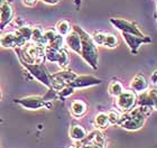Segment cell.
<instances>
[{"instance_id": "cell-26", "label": "cell", "mask_w": 157, "mask_h": 148, "mask_svg": "<svg viewBox=\"0 0 157 148\" xmlns=\"http://www.w3.org/2000/svg\"><path fill=\"white\" fill-rule=\"evenodd\" d=\"M57 36V33H56L55 29H53V28H48V29H44V38L46 40L47 44L49 42H52L55 37Z\"/></svg>"}, {"instance_id": "cell-24", "label": "cell", "mask_w": 157, "mask_h": 148, "mask_svg": "<svg viewBox=\"0 0 157 148\" xmlns=\"http://www.w3.org/2000/svg\"><path fill=\"white\" fill-rule=\"evenodd\" d=\"M107 117H108L109 125H117L118 120L120 118V112L117 110H110L107 113Z\"/></svg>"}, {"instance_id": "cell-14", "label": "cell", "mask_w": 157, "mask_h": 148, "mask_svg": "<svg viewBox=\"0 0 157 148\" xmlns=\"http://www.w3.org/2000/svg\"><path fill=\"white\" fill-rule=\"evenodd\" d=\"M70 110H71V115L74 118H81L88 111V104L82 100H74L71 103Z\"/></svg>"}, {"instance_id": "cell-21", "label": "cell", "mask_w": 157, "mask_h": 148, "mask_svg": "<svg viewBox=\"0 0 157 148\" xmlns=\"http://www.w3.org/2000/svg\"><path fill=\"white\" fill-rule=\"evenodd\" d=\"M117 45H118L117 36L113 35V34H107L102 46L108 47V48H115V47H117Z\"/></svg>"}, {"instance_id": "cell-12", "label": "cell", "mask_w": 157, "mask_h": 148, "mask_svg": "<svg viewBox=\"0 0 157 148\" xmlns=\"http://www.w3.org/2000/svg\"><path fill=\"white\" fill-rule=\"evenodd\" d=\"M13 18V8L9 2H5L0 9V30H3Z\"/></svg>"}, {"instance_id": "cell-10", "label": "cell", "mask_w": 157, "mask_h": 148, "mask_svg": "<svg viewBox=\"0 0 157 148\" xmlns=\"http://www.w3.org/2000/svg\"><path fill=\"white\" fill-rule=\"evenodd\" d=\"M137 105H144L156 110V89L145 90L137 96Z\"/></svg>"}, {"instance_id": "cell-20", "label": "cell", "mask_w": 157, "mask_h": 148, "mask_svg": "<svg viewBox=\"0 0 157 148\" xmlns=\"http://www.w3.org/2000/svg\"><path fill=\"white\" fill-rule=\"evenodd\" d=\"M57 64H59L63 70L67 69V66L70 65V56L69 53L64 47L61 48V52H59V61H57Z\"/></svg>"}, {"instance_id": "cell-13", "label": "cell", "mask_w": 157, "mask_h": 148, "mask_svg": "<svg viewBox=\"0 0 157 148\" xmlns=\"http://www.w3.org/2000/svg\"><path fill=\"white\" fill-rule=\"evenodd\" d=\"M130 89L136 93L137 92L140 93V92H143V91H145V90L148 89V81H147V79L145 78L144 74L138 73L137 75L131 80Z\"/></svg>"}, {"instance_id": "cell-19", "label": "cell", "mask_w": 157, "mask_h": 148, "mask_svg": "<svg viewBox=\"0 0 157 148\" xmlns=\"http://www.w3.org/2000/svg\"><path fill=\"white\" fill-rule=\"evenodd\" d=\"M124 90V85H122V83L119 82V81H112V82H110L109 88H108V91H109V93H110V96L115 97V98L117 96H119Z\"/></svg>"}, {"instance_id": "cell-17", "label": "cell", "mask_w": 157, "mask_h": 148, "mask_svg": "<svg viewBox=\"0 0 157 148\" xmlns=\"http://www.w3.org/2000/svg\"><path fill=\"white\" fill-rule=\"evenodd\" d=\"M56 33L59 34V35H61V36H66L67 34L72 30V26H71V24L67 21V20H59V23L56 24Z\"/></svg>"}, {"instance_id": "cell-30", "label": "cell", "mask_w": 157, "mask_h": 148, "mask_svg": "<svg viewBox=\"0 0 157 148\" xmlns=\"http://www.w3.org/2000/svg\"><path fill=\"white\" fill-rule=\"evenodd\" d=\"M5 2H6V0H0V9H1V7Z\"/></svg>"}, {"instance_id": "cell-4", "label": "cell", "mask_w": 157, "mask_h": 148, "mask_svg": "<svg viewBox=\"0 0 157 148\" xmlns=\"http://www.w3.org/2000/svg\"><path fill=\"white\" fill-rule=\"evenodd\" d=\"M21 65L27 70V72L30 73V75H33L39 83H42L43 85L46 88H51V74L47 71L44 63L39 64H29V63L21 62Z\"/></svg>"}, {"instance_id": "cell-9", "label": "cell", "mask_w": 157, "mask_h": 148, "mask_svg": "<svg viewBox=\"0 0 157 148\" xmlns=\"http://www.w3.org/2000/svg\"><path fill=\"white\" fill-rule=\"evenodd\" d=\"M102 80L98 79L92 75H76L74 80H72L69 83L74 89H83V88H89V86H94L101 84Z\"/></svg>"}, {"instance_id": "cell-27", "label": "cell", "mask_w": 157, "mask_h": 148, "mask_svg": "<svg viewBox=\"0 0 157 148\" xmlns=\"http://www.w3.org/2000/svg\"><path fill=\"white\" fill-rule=\"evenodd\" d=\"M37 2V0H23V3L27 7H33L35 6Z\"/></svg>"}, {"instance_id": "cell-5", "label": "cell", "mask_w": 157, "mask_h": 148, "mask_svg": "<svg viewBox=\"0 0 157 148\" xmlns=\"http://www.w3.org/2000/svg\"><path fill=\"white\" fill-rule=\"evenodd\" d=\"M115 104L121 113L129 111L137 105V93L132 90H124L119 96L116 97Z\"/></svg>"}, {"instance_id": "cell-18", "label": "cell", "mask_w": 157, "mask_h": 148, "mask_svg": "<svg viewBox=\"0 0 157 148\" xmlns=\"http://www.w3.org/2000/svg\"><path fill=\"white\" fill-rule=\"evenodd\" d=\"M94 125H95V127L98 129H100V130H103V129L108 128L109 121H108L107 113H105V112H99L94 118Z\"/></svg>"}, {"instance_id": "cell-16", "label": "cell", "mask_w": 157, "mask_h": 148, "mask_svg": "<svg viewBox=\"0 0 157 148\" xmlns=\"http://www.w3.org/2000/svg\"><path fill=\"white\" fill-rule=\"evenodd\" d=\"M88 135L86 130L84 129V127L80 123H73L70 128V137L73 140H81Z\"/></svg>"}, {"instance_id": "cell-32", "label": "cell", "mask_w": 157, "mask_h": 148, "mask_svg": "<svg viewBox=\"0 0 157 148\" xmlns=\"http://www.w3.org/2000/svg\"><path fill=\"white\" fill-rule=\"evenodd\" d=\"M67 148H76V147H75V146H74V145H71V146H69V147H67Z\"/></svg>"}, {"instance_id": "cell-15", "label": "cell", "mask_w": 157, "mask_h": 148, "mask_svg": "<svg viewBox=\"0 0 157 148\" xmlns=\"http://www.w3.org/2000/svg\"><path fill=\"white\" fill-rule=\"evenodd\" d=\"M30 42L40 45V46L45 47L47 45V42L44 38V29L40 26L34 27L32 30V37H30Z\"/></svg>"}, {"instance_id": "cell-8", "label": "cell", "mask_w": 157, "mask_h": 148, "mask_svg": "<svg viewBox=\"0 0 157 148\" xmlns=\"http://www.w3.org/2000/svg\"><path fill=\"white\" fill-rule=\"evenodd\" d=\"M121 36L124 38V40L127 43L128 47L131 51L132 54H137L139 47L143 44H151V38L149 36H136L132 34H127V33H121Z\"/></svg>"}, {"instance_id": "cell-25", "label": "cell", "mask_w": 157, "mask_h": 148, "mask_svg": "<svg viewBox=\"0 0 157 148\" xmlns=\"http://www.w3.org/2000/svg\"><path fill=\"white\" fill-rule=\"evenodd\" d=\"M105 35H107V33L97 30V32L93 33V35H91V37H92V40H93V42H94L97 45H102L103 42H105Z\"/></svg>"}, {"instance_id": "cell-31", "label": "cell", "mask_w": 157, "mask_h": 148, "mask_svg": "<svg viewBox=\"0 0 157 148\" xmlns=\"http://www.w3.org/2000/svg\"><path fill=\"white\" fill-rule=\"evenodd\" d=\"M1 99H2V92H1V89H0V101H1Z\"/></svg>"}, {"instance_id": "cell-11", "label": "cell", "mask_w": 157, "mask_h": 148, "mask_svg": "<svg viewBox=\"0 0 157 148\" xmlns=\"http://www.w3.org/2000/svg\"><path fill=\"white\" fill-rule=\"evenodd\" d=\"M64 44L72 52L80 55V53H81V40H80V36L76 32L72 29L66 36H64Z\"/></svg>"}, {"instance_id": "cell-22", "label": "cell", "mask_w": 157, "mask_h": 148, "mask_svg": "<svg viewBox=\"0 0 157 148\" xmlns=\"http://www.w3.org/2000/svg\"><path fill=\"white\" fill-rule=\"evenodd\" d=\"M47 46L52 47V48H55V49L63 48V46H64V37L57 34V36H56L52 42H49V43L47 44Z\"/></svg>"}, {"instance_id": "cell-7", "label": "cell", "mask_w": 157, "mask_h": 148, "mask_svg": "<svg viewBox=\"0 0 157 148\" xmlns=\"http://www.w3.org/2000/svg\"><path fill=\"white\" fill-rule=\"evenodd\" d=\"M110 24L118 30H120L121 33L132 34L136 36H144L140 28L134 21L124 19V18H110Z\"/></svg>"}, {"instance_id": "cell-6", "label": "cell", "mask_w": 157, "mask_h": 148, "mask_svg": "<svg viewBox=\"0 0 157 148\" xmlns=\"http://www.w3.org/2000/svg\"><path fill=\"white\" fill-rule=\"evenodd\" d=\"M15 102L20 104L23 108L28 109V110H38V109H42V108L49 109L53 107L52 102L45 101L43 99V97H39V96H29L21 99H16Z\"/></svg>"}, {"instance_id": "cell-29", "label": "cell", "mask_w": 157, "mask_h": 148, "mask_svg": "<svg viewBox=\"0 0 157 148\" xmlns=\"http://www.w3.org/2000/svg\"><path fill=\"white\" fill-rule=\"evenodd\" d=\"M42 1H43V2L47 3V5H56L59 0H42Z\"/></svg>"}, {"instance_id": "cell-2", "label": "cell", "mask_w": 157, "mask_h": 148, "mask_svg": "<svg viewBox=\"0 0 157 148\" xmlns=\"http://www.w3.org/2000/svg\"><path fill=\"white\" fill-rule=\"evenodd\" d=\"M72 29L78 34L80 40H81V53L80 55L88 63L93 70H98L99 64V51L97 44L93 42L91 35L83 30L80 26L74 25L72 26Z\"/></svg>"}, {"instance_id": "cell-3", "label": "cell", "mask_w": 157, "mask_h": 148, "mask_svg": "<svg viewBox=\"0 0 157 148\" xmlns=\"http://www.w3.org/2000/svg\"><path fill=\"white\" fill-rule=\"evenodd\" d=\"M45 47L37 45L33 42H28L25 46L20 48H15L18 54L20 62L29 63V64H39L45 62Z\"/></svg>"}, {"instance_id": "cell-23", "label": "cell", "mask_w": 157, "mask_h": 148, "mask_svg": "<svg viewBox=\"0 0 157 148\" xmlns=\"http://www.w3.org/2000/svg\"><path fill=\"white\" fill-rule=\"evenodd\" d=\"M74 91H75V89L67 84V85L64 86L61 91L57 92V98L59 99H65V98H67V97L71 96V94H73Z\"/></svg>"}, {"instance_id": "cell-1", "label": "cell", "mask_w": 157, "mask_h": 148, "mask_svg": "<svg viewBox=\"0 0 157 148\" xmlns=\"http://www.w3.org/2000/svg\"><path fill=\"white\" fill-rule=\"evenodd\" d=\"M153 111L154 110L148 107L136 105L134 109H131L129 111L120 113V118L118 120L117 125L129 131L138 130L145 125L147 117L151 116Z\"/></svg>"}, {"instance_id": "cell-28", "label": "cell", "mask_w": 157, "mask_h": 148, "mask_svg": "<svg viewBox=\"0 0 157 148\" xmlns=\"http://www.w3.org/2000/svg\"><path fill=\"white\" fill-rule=\"evenodd\" d=\"M157 72L156 71H154L153 72V74H151V84H154V85H156V82H157Z\"/></svg>"}]
</instances>
